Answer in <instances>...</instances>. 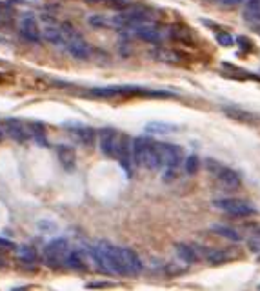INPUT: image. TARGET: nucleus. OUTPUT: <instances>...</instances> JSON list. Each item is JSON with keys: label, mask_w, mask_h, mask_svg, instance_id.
Instances as JSON below:
<instances>
[{"label": "nucleus", "mask_w": 260, "mask_h": 291, "mask_svg": "<svg viewBox=\"0 0 260 291\" xmlns=\"http://www.w3.org/2000/svg\"><path fill=\"white\" fill-rule=\"evenodd\" d=\"M89 257L95 262L96 269L106 275H120V266L117 259V246L108 240H98L89 247Z\"/></svg>", "instance_id": "f257e3e1"}, {"label": "nucleus", "mask_w": 260, "mask_h": 291, "mask_svg": "<svg viewBox=\"0 0 260 291\" xmlns=\"http://www.w3.org/2000/svg\"><path fill=\"white\" fill-rule=\"evenodd\" d=\"M178 162H180L178 146L167 142H155L146 160V168L155 171V169L169 168V166H178Z\"/></svg>", "instance_id": "f03ea898"}, {"label": "nucleus", "mask_w": 260, "mask_h": 291, "mask_svg": "<svg viewBox=\"0 0 260 291\" xmlns=\"http://www.w3.org/2000/svg\"><path fill=\"white\" fill-rule=\"evenodd\" d=\"M60 29H62L66 47H68L71 57H75L76 60H88L91 57V47L84 40L82 35L76 31V27L73 24H70V22H64L62 26H60Z\"/></svg>", "instance_id": "7ed1b4c3"}, {"label": "nucleus", "mask_w": 260, "mask_h": 291, "mask_svg": "<svg viewBox=\"0 0 260 291\" xmlns=\"http://www.w3.org/2000/svg\"><path fill=\"white\" fill-rule=\"evenodd\" d=\"M151 20V15L147 9L140 6H131L120 11L118 15L111 17L109 20V26H115L118 29H133V27L140 26V24H147Z\"/></svg>", "instance_id": "20e7f679"}, {"label": "nucleus", "mask_w": 260, "mask_h": 291, "mask_svg": "<svg viewBox=\"0 0 260 291\" xmlns=\"http://www.w3.org/2000/svg\"><path fill=\"white\" fill-rule=\"evenodd\" d=\"M127 138L124 133L117 130H111V128H104V130L98 133V146H100V151L106 157H111V158H118V155L122 153L124 146L127 144Z\"/></svg>", "instance_id": "39448f33"}, {"label": "nucleus", "mask_w": 260, "mask_h": 291, "mask_svg": "<svg viewBox=\"0 0 260 291\" xmlns=\"http://www.w3.org/2000/svg\"><path fill=\"white\" fill-rule=\"evenodd\" d=\"M70 242L64 237H58V239H53L44 247V262L49 268H62L66 266V260H68V255H70Z\"/></svg>", "instance_id": "423d86ee"}, {"label": "nucleus", "mask_w": 260, "mask_h": 291, "mask_svg": "<svg viewBox=\"0 0 260 291\" xmlns=\"http://www.w3.org/2000/svg\"><path fill=\"white\" fill-rule=\"evenodd\" d=\"M117 259H118V266H120V275L135 277V275H139L142 271V260L129 247L117 246Z\"/></svg>", "instance_id": "0eeeda50"}, {"label": "nucleus", "mask_w": 260, "mask_h": 291, "mask_svg": "<svg viewBox=\"0 0 260 291\" xmlns=\"http://www.w3.org/2000/svg\"><path fill=\"white\" fill-rule=\"evenodd\" d=\"M213 206L224 213L233 215V217H249L255 215V207L246 201L240 199H216L213 201Z\"/></svg>", "instance_id": "6e6552de"}, {"label": "nucleus", "mask_w": 260, "mask_h": 291, "mask_svg": "<svg viewBox=\"0 0 260 291\" xmlns=\"http://www.w3.org/2000/svg\"><path fill=\"white\" fill-rule=\"evenodd\" d=\"M91 97H131V95H146V88H135V86H109V88H93L89 91Z\"/></svg>", "instance_id": "1a4fd4ad"}, {"label": "nucleus", "mask_w": 260, "mask_h": 291, "mask_svg": "<svg viewBox=\"0 0 260 291\" xmlns=\"http://www.w3.org/2000/svg\"><path fill=\"white\" fill-rule=\"evenodd\" d=\"M19 29H20V35H22L27 42H31V44H38V42H40L42 31H40V26H38L37 19H35L33 15H24V17L20 19Z\"/></svg>", "instance_id": "9d476101"}, {"label": "nucleus", "mask_w": 260, "mask_h": 291, "mask_svg": "<svg viewBox=\"0 0 260 291\" xmlns=\"http://www.w3.org/2000/svg\"><path fill=\"white\" fill-rule=\"evenodd\" d=\"M153 140L149 136H137L133 138V162L135 166H146L149 151L153 148Z\"/></svg>", "instance_id": "9b49d317"}, {"label": "nucleus", "mask_w": 260, "mask_h": 291, "mask_svg": "<svg viewBox=\"0 0 260 291\" xmlns=\"http://www.w3.org/2000/svg\"><path fill=\"white\" fill-rule=\"evenodd\" d=\"M215 177L216 180H218V184L226 189H238L242 184L240 175L236 173V171H233V169L226 168V166H222V168L218 169L215 173Z\"/></svg>", "instance_id": "f8f14e48"}, {"label": "nucleus", "mask_w": 260, "mask_h": 291, "mask_svg": "<svg viewBox=\"0 0 260 291\" xmlns=\"http://www.w3.org/2000/svg\"><path fill=\"white\" fill-rule=\"evenodd\" d=\"M4 128H6V135H9L17 142H24L25 138L29 136L27 126H24V122L19 120V118H7L4 122Z\"/></svg>", "instance_id": "ddd939ff"}, {"label": "nucleus", "mask_w": 260, "mask_h": 291, "mask_svg": "<svg viewBox=\"0 0 260 291\" xmlns=\"http://www.w3.org/2000/svg\"><path fill=\"white\" fill-rule=\"evenodd\" d=\"M131 31H133V35L137 39L146 40L149 44H159L160 40H162V33L155 26H149V24H140V26L133 27Z\"/></svg>", "instance_id": "4468645a"}, {"label": "nucleus", "mask_w": 260, "mask_h": 291, "mask_svg": "<svg viewBox=\"0 0 260 291\" xmlns=\"http://www.w3.org/2000/svg\"><path fill=\"white\" fill-rule=\"evenodd\" d=\"M57 155L64 169H68V171H73V169H75L76 166L75 148H71L68 144H60V146H57Z\"/></svg>", "instance_id": "2eb2a0df"}, {"label": "nucleus", "mask_w": 260, "mask_h": 291, "mask_svg": "<svg viewBox=\"0 0 260 291\" xmlns=\"http://www.w3.org/2000/svg\"><path fill=\"white\" fill-rule=\"evenodd\" d=\"M70 133L75 136L78 142L84 144V146H91L96 136L95 130H91V128H88V126H76V128H71Z\"/></svg>", "instance_id": "dca6fc26"}, {"label": "nucleus", "mask_w": 260, "mask_h": 291, "mask_svg": "<svg viewBox=\"0 0 260 291\" xmlns=\"http://www.w3.org/2000/svg\"><path fill=\"white\" fill-rule=\"evenodd\" d=\"M173 131H178V126L167 122H149L146 126V133L149 135H169Z\"/></svg>", "instance_id": "f3484780"}, {"label": "nucleus", "mask_w": 260, "mask_h": 291, "mask_svg": "<svg viewBox=\"0 0 260 291\" xmlns=\"http://www.w3.org/2000/svg\"><path fill=\"white\" fill-rule=\"evenodd\" d=\"M42 37H44L49 44H55V45H66V40H64V35H62V29L57 26H46L42 29Z\"/></svg>", "instance_id": "a211bd4d"}, {"label": "nucleus", "mask_w": 260, "mask_h": 291, "mask_svg": "<svg viewBox=\"0 0 260 291\" xmlns=\"http://www.w3.org/2000/svg\"><path fill=\"white\" fill-rule=\"evenodd\" d=\"M224 113L229 118H235V120H240V122H257V116L253 113H248V111L240 110V108H224Z\"/></svg>", "instance_id": "6ab92c4d"}, {"label": "nucleus", "mask_w": 260, "mask_h": 291, "mask_svg": "<svg viewBox=\"0 0 260 291\" xmlns=\"http://www.w3.org/2000/svg\"><path fill=\"white\" fill-rule=\"evenodd\" d=\"M175 249H177L178 259L182 260V262H186V264H193V262H197L198 260L195 249H193L191 246H188V244H177Z\"/></svg>", "instance_id": "aec40b11"}, {"label": "nucleus", "mask_w": 260, "mask_h": 291, "mask_svg": "<svg viewBox=\"0 0 260 291\" xmlns=\"http://www.w3.org/2000/svg\"><path fill=\"white\" fill-rule=\"evenodd\" d=\"M66 266L71 268V269H86V260H84V255L78 249H71L70 255H68V260H66Z\"/></svg>", "instance_id": "412c9836"}, {"label": "nucleus", "mask_w": 260, "mask_h": 291, "mask_svg": "<svg viewBox=\"0 0 260 291\" xmlns=\"http://www.w3.org/2000/svg\"><path fill=\"white\" fill-rule=\"evenodd\" d=\"M229 259H231V255H229L226 249H210V251L206 253V260L213 266L224 264V262H228Z\"/></svg>", "instance_id": "4be33fe9"}, {"label": "nucleus", "mask_w": 260, "mask_h": 291, "mask_svg": "<svg viewBox=\"0 0 260 291\" xmlns=\"http://www.w3.org/2000/svg\"><path fill=\"white\" fill-rule=\"evenodd\" d=\"M27 133H29V136H33V138H35L38 144L47 146V142H46V128H44V124L31 122L29 126H27Z\"/></svg>", "instance_id": "5701e85b"}, {"label": "nucleus", "mask_w": 260, "mask_h": 291, "mask_svg": "<svg viewBox=\"0 0 260 291\" xmlns=\"http://www.w3.org/2000/svg\"><path fill=\"white\" fill-rule=\"evenodd\" d=\"M211 231H215L216 235H220V237H224V239L233 240V242H238V240L242 239L240 235H238V233H236L233 227L222 226V224H213V226H211Z\"/></svg>", "instance_id": "b1692460"}, {"label": "nucleus", "mask_w": 260, "mask_h": 291, "mask_svg": "<svg viewBox=\"0 0 260 291\" xmlns=\"http://www.w3.org/2000/svg\"><path fill=\"white\" fill-rule=\"evenodd\" d=\"M17 257H19L20 262L31 264V262L37 260V251H35L31 246H19L17 247Z\"/></svg>", "instance_id": "393cba45"}, {"label": "nucleus", "mask_w": 260, "mask_h": 291, "mask_svg": "<svg viewBox=\"0 0 260 291\" xmlns=\"http://www.w3.org/2000/svg\"><path fill=\"white\" fill-rule=\"evenodd\" d=\"M198 168H200V158H198L197 155L186 157V160H184V171L186 173L195 175L198 171Z\"/></svg>", "instance_id": "a878e982"}, {"label": "nucleus", "mask_w": 260, "mask_h": 291, "mask_svg": "<svg viewBox=\"0 0 260 291\" xmlns=\"http://www.w3.org/2000/svg\"><path fill=\"white\" fill-rule=\"evenodd\" d=\"M11 20H13V11L6 6V4L0 2V26H6V24H9Z\"/></svg>", "instance_id": "bb28decb"}, {"label": "nucleus", "mask_w": 260, "mask_h": 291, "mask_svg": "<svg viewBox=\"0 0 260 291\" xmlns=\"http://www.w3.org/2000/svg\"><path fill=\"white\" fill-rule=\"evenodd\" d=\"M89 26L93 27H108L109 26V20L104 17V15H91L88 19Z\"/></svg>", "instance_id": "cd10ccee"}, {"label": "nucleus", "mask_w": 260, "mask_h": 291, "mask_svg": "<svg viewBox=\"0 0 260 291\" xmlns=\"http://www.w3.org/2000/svg\"><path fill=\"white\" fill-rule=\"evenodd\" d=\"M171 37L175 40H182V42H186V40H188V42H191L189 31H188V29H184V27H182V29L173 27V29H171Z\"/></svg>", "instance_id": "c85d7f7f"}, {"label": "nucleus", "mask_w": 260, "mask_h": 291, "mask_svg": "<svg viewBox=\"0 0 260 291\" xmlns=\"http://www.w3.org/2000/svg\"><path fill=\"white\" fill-rule=\"evenodd\" d=\"M153 55L157 58H160V60H164V62H173L175 58H177V55L173 51H167V49H159V51H153Z\"/></svg>", "instance_id": "c756f323"}, {"label": "nucleus", "mask_w": 260, "mask_h": 291, "mask_svg": "<svg viewBox=\"0 0 260 291\" xmlns=\"http://www.w3.org/2000/svg\"><path fill=\"white\" fill-rule=\"evenodd\" d=\"M216 42L220 45H224V47H229V45H233L235 39H233L229 33H218V35H216Z\"/></svg>", "instance_id": "7c9ffc66"}, {"label": "nucleus", "mask_w": 260, "mask_h": 291, "mask_svg": "<svg viewBox=\"0 0 260 291\" xmlns=\"http://www.w3.org/2000/svg\"><path fill=\"white\" fill-rule=\"evenodd\" d=\"M177 179V166H169L164 171V182H171Z\"/></svg>", "instance_id": "2f4dec72"}, {"label": "nucleus", "mask_w": 260, "mask_h": 291, "mask_svg": "<svg viewBox=\"0 0 260 291\" xmlns=\"http://www.w3.org/2000/svg\"><path fill=\"white\" fill-rule=\"evenodd\" d=\"M206 168L210 169L211 173H216L218 169L222 168V164H220V162H218V160H213V158H208V160H206Z\"/></svg>", "instance_id": "473e14b6"}, {"label": "nucleus", "mask_w": 260, "mask_h": 291, "mask_svg": "<svg viewBox=\"0 0 260 291\" xmlns=\"http://www.w3.org/2000/svg\"><path fill=\"white\" fill-rule=\"evenodd\" d=\"M184 271V268H177L175 264H167L165 266V273L167 275H178V273Z\"/></svg>", "instance_id": "72a5a7b5"}, {"label": "nucleus", "mask_w": 260, "mask_h": 291, "mask_svg": "<svg viewBox=\"0 0 260 291\" xmlns=\"http://www.w3.org/2000/svg\"><path fill=\"white\" fill-rule=\"evenodd\" d=\"M246 4H248V11H259L260 0H246Z\"/></svg>", "instance_id": "f704fd0d"}, {"label": "nucleus", "mask_w": 260, "mask_h": 291, "mask_svg": "<svg viewBox=\"0 0 260 291\" xmlns=\"http://www.w3.org/2000/svg\"><path fill=\"white\" fill-rule=\"evenodd\" d=\"M13 247H15V244H13L11 240L0 239V249H4V251H7V249H13Z\"/></svg>", "instance_id": "c9c22d12"}, {"label": "nucleus", "mask_w": 260, "mask_h": 291, "mask_svg": "<svg viewBox=\"0 0 260 291\" xmlns=\"http://www.w3.org/2000/svg\"><path fill=\"white\" fill-rule=\"evenodd\" d=\"M236 42H238V44H240V47L242 49H244V47H246V49H251V42H249V39H246V37H238V39H236Z\"/></svg>", "instance_id": "e433bc0d"}, {"label": "nucleus", "mask_w": 260, "mask_h": 291, "mask_svg": "<svg viewBox=\"0 0 260 291\" xmlns=\"http://www.w3.org/2000/svg\"><path fill=\"white\" fill-rule=\"evenodd\" d=\"M222 6H238L242 0H218Z\"/></svg>", "instance_id": "4c0bfd02"}, {"label": "nucleus", "mask_w": 260, "mask_h": 291, "mask_svg": "<svg viewBox=\"0 0 260 291\" xmlns=\"http://www.w3.org/2000/svg\"><path fill=\"white\" fill-rule=\"evenodd\" d=\"M89 2H111V4H124L126 6V0H89Z\"/></svg>", "instance_id": "58836bf2"}, {"label": "nucleus", "mask_w": 260, "mask_h": 291, "mask_svg": "<svg viewBox=\"0 0 260 291\" xmlns=\"http://www.w3.org/2000/svg\"><path fill=\"white\" fill-rule=\"evenodd\" d=\"M106 286H109L108 282H91L88 284V288H106Z\"/></svg>", "instance_id": "ea45409f"}, {"label": "nucleus", "mask_w": 260, "mask_h": 291, "mask_svg": "<svg viewBox=\"0 0 260 291\" xmlns=\"http://www.w3.org/2000/svg\"><path fill=\"white\" fill-rule=\"evenodd\" d=\"M4 135H6V128H4V124H0V140L4 138Z\"/></svg>", "instance_id": "a19ab883"}, {"label": "nucleus", "mask_w": 260, "mask_h": 291, "mask_svg": "<svg viewBox=\"0 0 260 291\" xmlns=\"http://www.w3.org/2000/svg\"><path fill=\"white\" fill-rule=\"evenodd\" d=\"M6 264V262H4V259H2V257H0V268H2V266Z\"/></svg>", "instance_id": "79ce46f5"}]
</instances>
